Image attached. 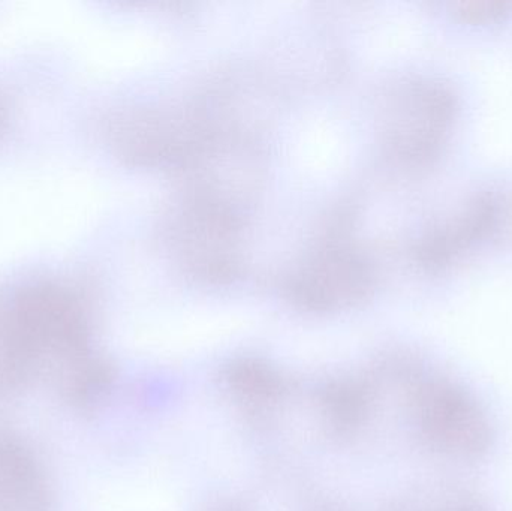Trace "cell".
<instances>
[{"label": "cell", "mask_w": 512, "mask_h": 511, "mask_svg": "<svg viewBox=\"0 0 512 511\" xmlns=\"http://www.w3.org/2000/svg\"><path fill=\"white\" fill-rule=\"evenodd\" d=\"M51 489L32 450L0 431V511H50Z\"/></svg>", "instance_id": "obj_5"}, {"label": "cell", "mask_w": 512, "mask_h": 511, "mask_svg": "<svg viewBox=\"0 0 512 511\" xmlns=\"http://www.w3.org/2000/svg\"><path fill=\"white\" fill-rule=\"evenodd\" d=\"M423 426L433 444L453 456L471 458L486 452L489 425L475 402L456 387L433 386L423 405Z\"/></svg>", "instance_id": "obj_2"}, {"label": "cell", "mask_w": 512, "mask_h": 511, "mask_svg": "<svg viewBox=\"0 0 512 511\" xmlns=\"http://www.w3.org/2000/svg\"><path fill=\"white\" fill-rule=\"evenodd\" d=\"M105 378L104 366L90 353L86 306L72 288L35 282L0 305V389L41 381L83 404Z\"/></svg>", "instance_id": "obj_1"}, {"label": "cell", "mask_w": 512, "mask_h": 511, "mask_svg": "<svg viewBox=\"0 0 512 511\" xmlns=\"http://www.w3.org/2000/svg\"><path fill=\"white\" fill-rule=\"evenodd\" d=\"M294 299L309 306H330L361 299L373 282L369 263L358 252L325 248L292 278Z\"/></svg>", "instance_id": "obj_3"}, {"label": "cell", "mask_w": 512, "mask_h": 511, "mask_svg": "<svg viewBox=\"0 0 512 511\" xmlns=\"http://www.w3.org/2000/svg\"><path fill=\"white\" fill-rule=\"evenodd\" d=\"M3 122H5V108H3L2 102H0V131H2Z\"/></svg>", "instance_id": "obj_6"}, {"label": "cell", "mask_w": 512, "mask_h": 511, "mask_svg": "<svg viewBox=\"0 0 512 511\" xmlns=\"http://www.w3.org/2000/svg\"><path fill=\"white\" fill-rule=\"evenodd\" d=\"M462 511H465V510H462Z\"/></svg>", "instance_id": "obj_7"}, {"label": "cell", "mask_w": 512, "mask_h": 511, "mask_svg": "<svg viewBox=\"0 0 512 511\" xmlns=\"http://www.w3.org/2000/svg\"><path fill=\"white\" fill-rule=\"evenodd\" d=\"M402 96L403 110L388 135V143L400 158L421 161L441 143L442 132L453 117V98L432 84H412Z\"/></svg>", "instance_id": "obj_4"}]
</instances>
